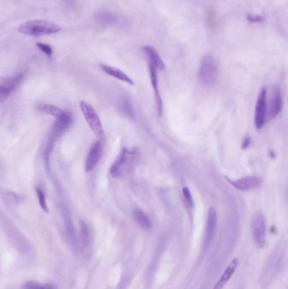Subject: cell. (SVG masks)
<instances>
[{
  "instance_id": "22",
  "label": "cell",
  "mask_w": 288,
  "mask_h": 289,
  "mask_svg": "<svg viewBox=\"0 0 288 289\" xmlns=\"http://www.w3.org/2000/svg\"><path fill=\"white\" fill-rule=\"evenodd\" d=\"M182 192H183V199H184V201H185V204H186L187 206L189 208L192 209L194 207V205H195V202H194L192 194H191V192L189 191V189L185 186L182 190Z\"/></svg>"
},
{
  "instance_id": "13",
  "label": "cell",
  "mask_w": 288,
  "mask_h": 289,
  "mask_svg": "<svg viewBox=\"0 0 288 289\" xmlns=\"http://www.w3.org/2000/svg\"><path fill=\"white\" fill-rule=\"evenodd\" d=\"M100 68L102 69V71H104L106 74L110 75L112 77L120 80L123 82H125L127 84L130 85V86H134V81L128 76L126 73L123 72V70L118 69L116 67L110 66L108 64H100Z\"/></svg>"
},
{
  "instance_id": "2",
  "label": "cell",
  "mask_w": 288,
  "mask_h": 289,
  "mask_svg": "<svg viewBox=\"0 0 288 289\" xmlns=\"http://www.w3.org/2000/svg\"><path fill=\"white\" fill-rule=\"evenodd\" d=\"M137 159V151L134 149L123 148L116 160L111 166V176L114 179H120L125 176L127 173L130 171Z\"/></svg>"
},
{
  "instance_id": "27",
  "label": "cell",
  "mask_w": 288,
  "mask_h": 289,
  "mask_svg": "<svg viewBox=\"0 0 288 289\" xmlns=\"http://www.w3.org/2000/svg\"><path fill=\"white\" fill-rule=\"evenodd\" d=\"M250 144H251L250 137H248V136H247V137H245V139H244V141H243V143H242V149H243V150H245V149H247V148L248 147L249 145H250Z\"/></svg>"
},
{
  "instance_id": "19",
  "label": "cell",
  "mask_w": 288,
  "mask_h": 289,
  "mask_svg": "<svg viewBox=\"0 0 288 289\" xmlns=\"http://www.w3.org/2000/svg\"><path fill=\"white\" fill-rule=\"evenodd\" d=\"M97 20L106 26H112L116 24L118 21V17L116 15H114L111 12H101L97 16H96Z\"/></svg>"
},
{
  "instance_id": "18",
  "label": "cell",
  "mask_w": 288,
  "mask_h": 289,
  "mask_svg": "<svg viewBox=\"0 0 288 289\" xmlns=\"http://www.w3.org/2000/svg\"><path fill=\"white\" fill-rule=\"evenodd\" d=\"M37 108L39 112L46 113V114H50L55 118H58L59 116L62 115L64 112V110L61 109L60 107L51 104H39Z\"/></svg>"
},
{
  "instance_id": "23",
  "label": "cell",
  "mask_w": 288,
  "mask_h": 289,
  "mask_svg": "<svg viewBox=\"0 0 288 289\" xmlns=\"http://www.w3.org/2000/svg\"><path fill=\"white\" fill-rule=\"evenodd\" d=\"M37 47H38L39 49L41 50V52L45 53V54L48 56V57H51L52 55V48L48 44H42V43H38L37 44Z\"/></svg>"
},
{
  "instance_id": "11",
  "label": "cell",
  "mask_w": 288,
  "mask_h": 289,
  "mask_svg": "<svg viewBox=\"0 0 288 289\" xmlns=\"http://www.w3.org/2000/svg\"><path fill=\"white\" fill-rule=\"evenodd\" d=\"M283 94L279 87H274L271 94L270 107L267 111V117L270 119H273L279 115L283 110Z\"/></svg>"
},
{
  "instance_id": "24",
  "label": "cell",
  "mask_w": 288,
  "mask_h": 289,
  "mask_svg": "<svg viewBox=\"0 0 288 289\" xmlns=\"http://www.w3.org/2000/svg\"><path fill=\"white\" fill-rule=\"evenodd\" d=\"M22 289H42V286L35 282H28L24 284Z\"/></svg>"
},
{
  "instance_id": "15",
  "label": "cell",
  "mask_w": 288,
  "mask_h": 289,
  "mask_svg": "<svg viewBox=\"0 0 288 289\" xmlns=\"http://www.w3.org/2000/svg\"><path fill=\"white\" fill-rule=\"evenodd\" d=\"M142 49L148 57L149 64H152L157 70H165V63L155 48L152 46H144Z\"/></svg>"
},
{
  "instance_id": "6",
  "label": "cell",
  "mask_w": 288,
  "mask_h": 289,
  "mask_svg": "<svg viewBox=\"0 0 288 289\" xmlns=\"http://www.w3.org/2000/svg\"><path fill=\"white\" fill-rule=\"evenodd\" d=\"M267 119V90L265 87L259 91L257 98L254 113V125L257 130H261L265 126Z\"/></svg>"
},
{
  "instance_id": "7",
  "label": "cell",
  "mask_w": 288,
  "mask_h": 289,
  "mask_svg": "<svg viewBox=\"0 0 288 289\" xmlns=\"http://www.w3.org/2000/svg\"><path fill=\"white\" fill-rule=\"evenodd\" d=\"M71 123H72V116L70 115V113H67V112H64L62 115L56 118V122L52 127V135H51L47 145L53 147V144H54L56 139L61 136L62 134L64 133V131L70 127Z\"/></svg>"
},
{
  "instance_id": "26",
  "label": "cell",
  "mask_w": 288,
  "mask_h": 289,
  "mask_svg": "<svg viewBox=\"0 0 288 289\" xmlns=\"http://www.w3.org/2000/svg\"><path fill=\"white\" fill-rule=\"evenodd\" d=\"M9 91L6 90L5 88L0 86V102L5 101L6 99L9 97Z\"/></svg>"
},
{
  "instance_id": "25",
  "label": "cell",
  "mask_w": 288,
  "mask_h": 289,
  "mask_svg": "<svg viewBox=\"0 0 288 289\" xmlns=\"http://www.w3.org/2000/svg\"><path fill=\"white\" fill-rule=\"evenodd\" d=\"M247 20L249 22H252V23H259V22H262L264 20V17L261 15H248L247 16Z\"/></svg>"
},
{
  "instance_id": "1",
  "label": "cell",
  "mask_w": 288,
  "mask_h": 289,
  "mask_svg": "<svg viewBox=\"0 0 288 289\" xmlns=\"http://www.w3.org/2000/svg\"><path fill=\"white\" fill-rule=\"evenodd\" d=\"M61 31V26L52 21L45 20H32L21 24L18 28L21 34L33 37L52 35Z\"/></svg>"
},
{
  "instance_id": "8",
  "label": "cell",
  "mask_w": 288,
  "mask_h": 289,
  "mask_svg": "<svg viewBox=\"0 0 288 289\" xmlns=\"http://www.w3.org/2000/svg\"><path fill=\"white\" fill-rule=\"evenodd\" d=\"M226 180L233 187L240 191H253L259 188L261 185V180L256 176H246L236 180L226 178Z\"/></svg>"
},
{
  "instance_id": "4",
  "label": "cell",
  "mask_w": 288,
  "mask_h": 289,
  "mask_svg": "<svg viewBox=\"0 0 288 289\" xmlns=\"http://www.w3.org/2000/svg\"><path fill=\"white\" fill-rule=\"evenodd\" d=\"M80 107L82 113L84 115V119L89 125L90 130L97 136L100 140L105 141L104 130L102 127V121L96 110L91 105L85 101H82L80 102Z\"/></svg>"
},
{
  "instance_id": "17",
  "label": "cell",
  "mask_w": 288,
  "mask_h": 289,
  "mask_svg": "<svg viewBox=\"0 0 288 289\" xmlns=\"http://www.w3.org/2000/svg\"><path fill=\"white\" fill-rule=\"evenodd\" d=\"M64 225H65V232L68 239L70 240V243L72 245H76V235L73 222L68 213H64Z\"/></svg>"
},
{
  "instance_id": "10",
  "label": "cell",
  "mask_w": 288,
  "mask_h": 289,
  "mask_svg": "<svg viewBox=\"0 0 288 289\" xmlns=\"http://www.w3.org/2000/svg\"><path fill=\"white\" fill-rule=\"evenodd\" d=\"M149 74H150V80L152 84V89L154 92L155 102L157 107V115L159 118L163 116V103L162 96H161L159 87H158V77H157V70L152 64H149Z\"/></svg>"
},
{
  "instance_id": "29",
  "label": "cell",
  "mask_w": 288,
  "mask_h": 289,
  "mask_svg": "<svg viewBox=\"0 0 288 289\" xmlns=\"http://www.w3.org/2000/svg\"><path fill=\"white\" fill-rule=\"evenodd\" d=\"M64 1H65V2L67 3V4H69V5H73L74 2H75L74 0H64Z\"/></svg>"
},
{
  "instance_id": "20",
  "label": "cell",
  "mask_w": 288,
  "mask_h": 289,
  "mask_svg": "<svg viewBox=\"0 0 288 289\" xmlns=\"http://www.w3.org/2000/svg\"><path fill=\"white\" fill-rule=\"evenodd\" d=\"M36 192L38 194V201H39V205L41 206V208L46 213L49 212V209L47 206V199H46V195L44 194L43 191L39 187H36Z\"/></svg>"
},
{
  "instance_id": "12",
  "label": "cell",
  "mask_w": 288,
  "mask_h": 289,
  "mask_svg": "<svg viewBox=\"0 0 288 289\" xmlns=\"http://www.w3.org/2000/svg\"><path fill=\"white\" fill-rule=\"evenodd\" d=\"M102 152V142H96L92 144L85 160V172L90 173L93 170L96 164L99 162Z\"/></svg>"
},
{
  "instance_id": "14",
  "label": "cell",
  "mask_w": 288,
  "mask_h": 289,
  "mask_svg": "<svg viewBox=\"0 0 288 289\" xmlns=\"http://www.w3.org/2000/svg\"><path fill=\"white\" fill-rule=\"evenodd\" d=\"M239 260L238 258H234L232 261H231L229 265L227 266V268L225 269L224 272L222 273L221 278L219 279L218 282L216 283L215 287L213 289H223L225 285L229 282L233 275L234 274L237 267L239 266Z\"/></svg>"
},
{
  "instance_id": "9",
  "label": "cell",
  "mask_w": 288,
  "mask_h": 289,
  "mask_svg": "<svg viewBox=\"0 0 288 289\" xmlns=\"http://www.w3.org/2000/svg\"><path fill=\"white\" fill-rule=\"evenodd\" d=\"M217 225V214L213 207H210L207 215L206 224L205 230L204 243L206 248H209L215 237V229Z\"/></svg>"
},
{
  "instance_id": "21",
  "label": "cell",
  "mask_w": 288,
  "mask_h": 289,
  "mask_svg": "<svg viewBox=\"0 0 288 289\" xmlns=\"http://www.w3.org/2000/svg\"><path fill=\"white\" fill-rule=\"evenodd\" d=\"M120 106H121V111H122L123 113H124L127 117L130 118V119H133V118H134V110L132 108L130 101L127 100V99H124V100L122 101V103L120 104Z\"/></svg>"
},
{
  "instance_id": "3",
  "label": "cell",
  "mask_w": 288,
  "mask_h": 289,
  "mask_svg": "<svg viewBox=\"0 0 288 289\" xmlns=\"http://www.w3.org/2000/svg\"><path fill=\"white\" fill-rule=\"evenodd\" d=\"M219 74L218 62L212 55H206L201 59L198 79L204 87H212L217 81Z\"/></svg>"
},
{
  "instance_id": "16",
  "label": "cell",
  "mask_w": 288,
  "mask_h": 289,
  "mask_svg": "<svg viewBox=\"0 0 288 289\" xmlns=\"http://www.w3.org/2000/svg\"><path fill=\"white\" fill-rule=\"evenodd\" d=\"M133 217H134V221L141 229L146 230V231H148L152 229L151 220L141 209H134V211H133Z\"/></svg>"
},
{
  "instance_id": "28",
  "label": "cell",
  "mask_w": 288,
  "mask_h": 289,
  "mask_svg": "<svg viewBox=\"0 0 288 289\" xmlns=\"http://www.w3.org/2000/svg\"><path fill=\"white\" fill-rule=\"evenodd\" d=\"M42 289H58V288L52 284H45L42 286Z\"/></svg>"
},
{
  "instance_id": "5",
  "label": "cell",
  "mask_w": 288,
  "mask_h": 289,
  "mask_svg": "<svg viewBox=\"0 0 288 289\" xmlns=\"http://www.w3.org/2000/svg\"><path fill=\"white\" fill-rule=\"evenodd\" d=\"M251 231L254 243L259 248H264L266 243V221L262 212L253 214L251 220Z\"/></svg>"
}]
</instances>
